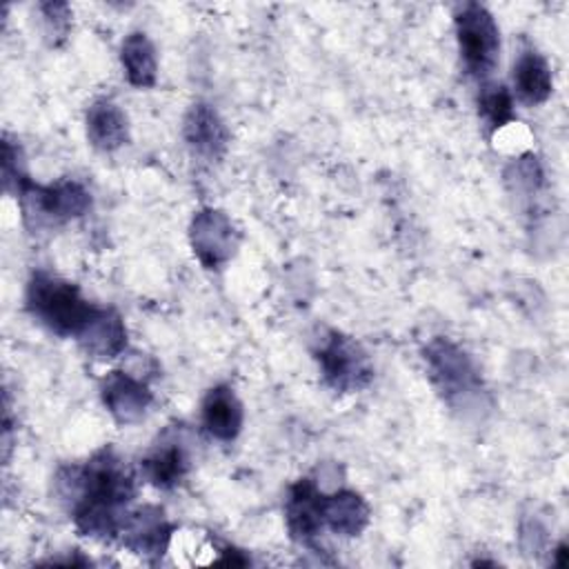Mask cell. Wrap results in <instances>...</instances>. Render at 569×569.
I'll return each mask as SVG.
<instances>
[{
	"label": "cell",
	"instance_id": "1",
	"mask_svg": "<svg viewBox=\"0 0 569 569\" xmlns=\"http://www.w3.org/2000/svg\"><path fill=\"white\" fill-rule=\"evenodd\" d=\"M53 487L82 536L120 538L136 498V476L111 447H102L84 465L60 467Z\"/></svg>",
	"mask_w": 569,
	"mask_h": 569
},
{
	"label": "cell",
	"instance_id": "2",
	"mask_svg": "<svg viewBox=\"0 0 569 569\" xmlns=\"http://www.w3.org/2000/svg\"><path fill=\"white\" fill-rule=\"evenodd\" d=\"M24 307L33 320L60 338H78L98 311V305L89 302L73 282L42 269L27 282Z\"/></svg>",
	"mask_w": 569,
	"mask_h": 569
},
{
	"label": "cell",
	"instance_id": "3",
	"mask_svg": "<svg viewBox=\"0 0 569 569\" xmlns=\"http://www.w3.org/2000/svg\"><path fill=\"white\" fill-rule=\"evenodd\" d=\"M427 376L442 402L456 411L485 409L487 389L471 356L449 338H433L425 351Z\"/></svg>",
	"mask_w": 569,
	"mask_h": 569
},
{
	"label": "cell",
	"instance_id": "4",
	"mask_svg": "<svg viewBox=\"0 0 569 569\" xmlns=\"http://www.w3.org/2000/svg\"><path fill=\"white\" fill-rule=\"evenodd\" d=\"M16 196L20 200L24 222L36 229L71 222L91 209L89 189L71 178L38 184L27 176L18 184Z\"/></svg>",
	"mask_w": 569,
	"mask_h": 569
},
{
	"label": "cell",
	"instance_id": "5",
	"mask_svg": "<svg viewBox=\"0 0 569 569\" xmlns=\"http://www.w3.org/2000/svg\"><path fill=\"white\" fill-rule=\"evenodd\" d=\"M458 53L465 71L487 82L500 60V29L491 11L480 2H465L453 13Z\"/></svg>",
	"mask_w": 569,
	"mask_h": 569
},
{
	"label": "cell",
	"instance_id": "6",
	"mask_svg": "<svg viewBox=\"0 0 569 569\" xmlns=\"http://www.w3.org/2000/svg\"><path fill=\"white\" fill-rule=\"evenodd\" d=\"M325 385L338 393L362 391L373 380V365L362 345L336 329L325 331L313 347Z\"/></svg>",
	"mask_w": 569,
	"mask_h": 569
},
{
	"label": "cell",
	"instance_id": "7",
	"mask_svg": "<svg viewBox=\"0 0 569 569\" xmlns=\"http://www.w3.org/2000/svg\"><path fill=\"white\" fill-rule=\"evenodd\" d=\"M189 242L198 262L209 271H220L236 253L240 233L231 218L213 207L193 213L189 224Z\"/></svg>",
	"mask_w": 569,
	"mask_h": 569
},
{
	"label": "cell",
	"instance_id": "8",
	"mask_svg": "<svg viewBox=\"0 0 569 569\" xmlns=\"http://www.w3.org/2000/svg\"><path fill=\"white\" fill-rule=\"evenodd\" d=\"M100 398L111 418L122 427L140 422L153 402L149 385L142 378L122 369L109 371L102 378Z\"/></svg>",
	"mask_w": 569,
	"mask_h": 569
},
{
	"label": "cell",
	"instance_id": "9",
	"mask_svg": "<svg viewBox=\"0 0 569 569\" xmlns=\"http://www.w3.org/2000/svg\"><path fill=\"white\" fill-rule=\"evenodd\" d=\"M171 536H173V525L164 516V509L156 505H144L129 511L120 531L122 545L131 553L142 556L147 560L162 558L164 551L169 549Z\"/></svg>",
	"mask_w": 569,
	"mask_h": 569
},
{
	"label": "cell",
	"instance_id": "10",
	"mask_svg": "<svg viewBox=\"0 0 569 569\" xmlns=\"http://www.w3.org/2000/svg\"><path fill=\"white\" fill-rule=\"evenodd\" d=\"M322 498L325 489L311 478H300L289 487L284 500V522L296 542L309 547L325 529Z\"/></svg>",
	"mask_w": 569,
	"mask_h": 569
},
{
	"label": "cell",
	"instance_id": "11",
	"mask_svg": "<svg viewBox=\"0 0 569 569\" xmlns=\"http://www.w3.org/2000/svg\"><path fill=\"white\" fill-rule=\"evenodd\" d=\"M182 136L193 153L218 160L229 147V129L220 113L207 102H193L182 120Z\"/></svg>",
	"mask_w": 569,
	"mask_h": 569
},
{
	"label": "cell",
	"instance_id": "12",
	"mask_svg": "<svg viewBox=\"0 0 569 569\" xmlns=\"http://www.w3.org/2000/svg\"><path fill=\"white\" fill-rule=\"evenodd\" d=\"M200 416L207 433L220 442H233L242 431L244 409L229 385H216L204 393Z\"/></svg>",
	"mask_w": 569,
	"mask_h": 569
},
{
	"label": "cell",
	"instance_id": "13",
	"mask_svg": "<svg viewBox=\"0 0 569 569\" xmlns=\"http://www.w3.org/2000/svg\"><path fill=\"white\" fill-rule=\"evenodd\" d=\"M76 340L87 356L96 360H113L127 349V327L116 309L98 307Z\"/></svg>",
	"mask_w": 569,
	"mask_h": 569
},
{
	"label": "cell",
	"instance_id": "14",
	"mask_svg": "<svg viewBox=\"0 0 569 569\" xmlns=\"http://www.w3.org/2000/svg\"><path fill=\"white\" fill-rule=\"evenodd\" d=\"M511 82L516 98L527 107H538L549 100L553 91V78L549 62L536 49H522L513 60Z\"/></svg>",
	"mask_w": 569,
	"mask_h": 569
},
{
	"label": "cell",
	"instance_id": "15",
	"mask_svg": "<svg viewBox=\"0 0 569 569\" xmlns=\"http://www.w3.org/2000/svg\"><path fill=\"white\" fill-rule=\"evenodd\" d=\"M191 460L189 451L180 440H160L151 451L140 460L142 478L158 489H173L189 473Z\"/></svg>",
	"mask_w": 569,
	"mask_h": 569
},
{
	"label": "cell",
	"instance_id": "16",
	"mask_svg": "<svg viewBox=\"0 0 569 569\" xmlns=\"http://www.w3.org/2000/svg\"><path fill=\"white\" fill-rule=\"evenodd\" d=\"M87 138L93 149L111 153L129 142L127 113L109 98H98L87 109Z\"/></svg>",
	"mask_w": 569,
	"mask_h": 569
},
{
	"label": "cell",
	"instance_id": "17",
	"mask_svg": "<svg viewBox=\"0 0 569 569\" xmlns=\"http://www.w3.org/2000/svg\"><path fill=\"white\" fill-rule=\"evenodd\" d=\"M325 527L338 536H358L369 525V505L358 491L336 489L322 498Z\"/></svg>",
	"mask_w": 569,
	"mask_h": 569
},
{
	"label": "cell",
	"instance_id": "18",
	"mask_svg": "<svg viewBox=\"0 0 569 569\" xmlns=\"http://www.w3.org/2000/svg\"><path fill=\"white\" fill-rule=\"evenodd\" d=\"M120 64L124 78L136 89H151L158 80L156 47L144 31H131L120 44Z\"/></svg>",
	"mask_w": 569,
	"mask_h": 569
},
{
	"label": "cell",
	"instance_id": "19",
	"mask_svg": "<svg viewBox=\"0 0 569 569\" xmlns=\"http://www.w3.org/2000/svg\"><path fill=\"white\" fill-rule=\"evenodd\" d=\"M478 113L489 131L507 127L516 118L511 91L500 82H482L478 91Z\"/></svg>",
	"mask_w": 569,
	"mask_h": 569
},
{
	"label": "cell",
	"instance_id": "20",
	"mask_svg": "<svg viewBox=\"0 0 569 569\" xmlns=\"http://www.w3.org/2000/svg\"><path fill=\"white\" fill-rule=\"evenodd\" d=\"M40 13L49 42L53 47L62 44L71 29V7L67 2H42Z\"/></svg>",
	"mask_w": 569,
	"mask_h": 569
},
{
	"label": "cell",
	"instance_id": "21",
	"mask_svg": "<svg viewBox=\"0 0 569 569\" xmlns=\"http://www.w3.org/2000/svg\"><path fill=\"white\" fill-rule=\"evenodd\" d=\"M27 178L22 167V149L16 140L4 136L2 140V182L7 191H16L18 184Z\"/></svg>",
	"mask_w": 569,
	"mask_h": 569
},
{
	"label": "cell",
	"instance_id": "22",
	"mask_svg": "<svg viewBox=\"0 0 569 569\" xmlns=\"http://www.w3.org/2000/svg\"><path fill=\"white\" fill-rule=\"evenodd\" d=\"M222 553H224V558H220L216 562H220V565H249V558L240 556V551L233 549V547H222Z\"/></svg>",
	"mask_w": 569,
	"mask_h": 569
},
{
	"label": "cell",
	"instance_id": "23",
	"mask_svg": "<svg viewBox=\"0 0 569 569\" xmlns=\"http://www.w3.org/2000/svg\"><path fill=\"white\" fill-rule=\"evenodd\" d=\"M551 565L556 567H565L567 565V542H560L556 549H553V560Z\"/></svg>",
	"mask_w": 569,
	"mask_h": 569
}]
</instances>
